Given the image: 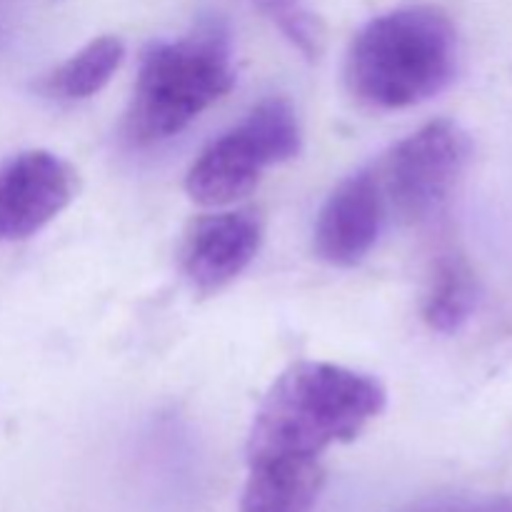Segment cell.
<instances>
[{
	"mask_svg": "<svg viewBox=\"0 0 512 512\" xmlns=\"http://www.w3.org/2000/svg\"><path fill=\"white\" fill-rule=\"evenodd\" d=\"M75 198V170L48 150H28L0 170V240L43 230Z\"/></svg>",
	"mask_w": 512,
	"mask_h": 512,
	"instance_id": "obj_6",
	"label": "cell"
},
{
	"mask_svg": "<svg viewBox=\"0 0 512 512\" xmlns=\"http://www.w3.org/2000/svg\"><path fill=\"white\" fill-rule=\"evenodd\" d=\"M300 123L285 98L255 105L235 128L198 155L185 178L190 198L205 208H220L253 193L263 173L300 153Z\"/></svg>",
	"mask_w": 512,
	"mask_h": 512,
	"instance_id": "obj_4",
	"label": "cell"
},
{
	"mask_svg": "<svg viewBox=\"0 0 512 512\" xmlns=\"http://www.w3.org/2000/svg\"><path fill=\"white\" fill-rule=\"evenodd\" d=\"M240 512H313L325 485L320 458L248 460Z\"/></svg>",
	"mask_w": 512,
	"mask_h": 512,
	"instance_id": "obj_9",
	"label": "cell"
},
{
	"mask_svg": "<svg viewBox=\"0 0 512 512\" xmlns=\"http://www.w3.org/2000/svg\"><path fill=\"white\" fill-rule=\"evenodd\" d=\"M385 200L375 170L345 178L318 213L315 253L335 268H353L378 243Z\"/></svg>",
	"mask_w": 512,
	"mask_h": 512,
	"instance_id": "obj_8",
	"label": "cell"
},
{
	"mask_svg": "<svg viewBox=\"0 0 512 512\" xmlns=\"http://www.w3.org/2000/svg\"><path fill=\"white\" fill-rule=\"evenodd\" d=\"M123 40L103 35L70 55L48 78V93L63 100H85L100 93L123 63Z\"/></svg>",
	"mask_w": 512,
	"mask_h": 512,
	"instance_id": "obj_11",
	"label": "cell"
},
{
	"mask_svg": "<svg viewBox=\"0 0 512 512\" xmlns=\"http://www.w3.org/2000/svg\"><path fill=\"white\" fill-rule=\"evenodd\" d=\"M260 243L263 220L253 210L203 215L185 233L180 265L198 293H215L253 263Z\"/></svg>",
	"mask_w": 512,
	"mask_h": 512,
	"instance_id": "obj_7",
	"label": "cell"
},
{
	"mask_svg": "<svg viewBox=\"0 0 512 512\" xmlns=\"http://www.w3.org/2000/svg\"><path fill=\"white\" fill-rule=\"evenodd\" d=\"M470 153L468 133L448 118L433 120L400 140L375 168L385 210L405 223L438 213L463 178Z\"/></svg>",
	"mask_w": 512,
	"mask_h": 512,
	"instance_id": "obj_5",
	"label": "cell"
},
{
	"mask_svg": "<svg viewBox=\"0 0 512 512\" xmlns=\"http://www.w3.org/2000/svg\"><path fill=\"white\" fill-rule=\"evenodd\" d=\"M478 305V280L460 255H443L435 263L423 318L438 333H458Z\"/></svg>",
	"mask_w": 512,
	"mask_h": 512,
	"instance_id": "obj_10",
	"label": "cell"
},
{
	"mask_svg": "<svg viewBox=\"0 0 512 512\" xmlns=\"http://www.w3.org/2000/svg\"><path fill=\"white\" fill-rule=\"evenodd\" d=\"M458 70V33L430 5L373 18L350 43L345 80L360 103L383 110L418 105L448 88Z\"/></svg>",
	"mask_w": 512,
	"mask_h": 512,
	"instance_id": "obj_2",
	"label": "cell"
},
{
	"mask_svg": "<svg viewBox=\"0 0 512 512\" xmlns=\"http://www.w3.org/2000/svg\"><path fill=\"white\" fill-rule=\"evenodd\" d=\"M408 512H512V495H455L428 500Z\"/></svg>",
	"mask_w": 512,
	"mask_h": 512,
	"instance_id": "obj_12",
	"label": "cell"
},
{
	"mask_svg": "<svg viewBox=\"0 0 512 512\" xmlns=\"http://www.w3.org/2000/svg\"><path fill=\"white\" fill-rule=\"evenodd\" d=\"M235 85L230 38L220 25H203L178 40H160L143 53L128 135L158 143L188 128Z\"/></svg>",
	"mask_w": 512,
	"mask_h": 512,
	"instance_id": "obj_3",
	"label": "cell"
},
{
	"mask_svg": "<svg viewBox=\"0 0 512 512\" xmlns=\"http://www.w3.org/2000/svg\"><path fill=\"white\" fill-rule=\"evenodd\" d=\"M385 408L370 375L333 363H295L270 385L248 435V460L320 458L350 443Z\"/></svg>",
	"mask_w": 512,
	"mask_h": 512,
	"instance_id": "obj_1",
	"label": "cell"
}]
</instances>
